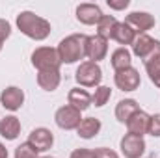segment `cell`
Wrapping results in <instances>:
<instances>
[{
  "instance_id": "cell-1",
  "label": "cell",
  "mask_w": 160,
  "mask_h": 158,
  "mask_svg": "<svg viewBox=\"0 0 160 158\" xmlns=\"http://www.w3.org/2000/svg\"><path fill=\"white\" fill-rule=\"evenodd\" d=\"M17 28L21 30V34H24L26 37L34 41L47 39L52 30L50 22L39 15H36L34 11H21L17 15Z\"/></svg>"
},
{
  "instance_id": "cell-2",
  "label": "cell",
  "mask_w": 160,
  "mask_h": 158,
  "mask_svg": "<svg viewBox=\"0 0 160 158\" xmlns=\"http://www.w3.org/2000/svg\"><path fill=\"white\" fill-rule=\"evenodd\" d=\"M86 39H88V36H84V34H71L65 39L60 41L56 50H58L62 63L71 65V63L84 60L86 58Z\"/></svg>"
},
{
  "instance_id": "cell-3",
  "label": "cell",
  "mask_w": 160,
  "mask_h": 158,
  "mask_svg": "<svg viewBox=\"0 0 160 158\" xmlns=\"http://www.w3.org/2000/svg\"><path fill=\"white\" fill-rule=\"evenodd\" d=\"M32 65L41 71H60L62 60L58 56V50L52 47H39L32 52Z\"/></svg>"
},
{
  "instance_id": "cell-4",
  "label": "cell",
  "mask_w": 160,
  "mask_h": 158,
  "mask_svg": "<svg viewBox=\"0 0 160 158\" xmlns=\"http://www.w3.org/2000/svg\"><path fill=\"white\" fill-rule=\"evenodd\" d=\"M75 80L80 87H99L102 80V69L95 62H82L75 73Z\"/></svg>"
},
{
  "instance_id": "cell-5",
  "label": "cell",
  "mask_w": 160,
  "mask_h": 158,
  "mask_svg": "<svg viewBox=\"0 0 160 158\" xmlns=\"http://www.w3.org/2000/svg\"><path fill=\"white\" fill-rule=\"evenodd\" d=\"M54 121L63 130H77L80 126V123H82V112H78L77 108H73L69 104H65V106L56 110Z\"/></svg>"
},
{
  "instance_id": "cell-6",
  "label": "cell",
  "mask_w": 160,
  "mask_h": 158,
  "mask_svg": "<svg viewBox=\"0 0 160 158\" xmlns=\"http://www.w3.org/2000/svg\"><path fill=\"white\" fill-rule=\"evenodd\" d=\"M121 153L125 158H140L145 153V140L142 136H134V134H125L119 141Z\"/></svg>"
},
{
  "instance_id": "cell-7",
  "label": "cell",
  "mask_w": 160,
  "mask_h": 158,
  "mask_svg": "<svg viewBox=\"0 0 160 158\" xmlns=\"http://www.w3.org/2000/svg\"><path fill=\"white\" fill-rule=\"evenodd\" d=\"M125 22L136 32V36L147 34L151 28H155V17L147 11H132V13L127 15Z\"/></svg>"
},
{
  "instance_id": "cell-8",
  "label": "cell",
  "mask_w": 160,
  "mask_h": 158,
  "mask_svg": "<svg viewBox=\"0 0 160 158\" xmlns=\"http://www.w3.org/2000/svg\"><path fill=\"white\" fill-rule=\"evenodd\" d=\"M108 54V41L102 39L101 36H88L86 39V58L89 62L99 63L101 60H104Z\"/></svg>"
},
{
  "instance_id": "cell-9",
  "label": "cell",
  "mask_w": 160,
  "mask_h": 158,
  "mask_svg": "<svg viewBox=\"0 0 160 158\" xmlns=\"http://www.w3.org/2000/svg\"><path fill=\"white\" fill-rule=\"evenodd\" d=\"M160 48V41L147 36V34H142V36H136V39L132 43V54L138 56L140 60H147L155 50Z\"/></svg>"
},
{
  "instance_id": "cell-10",
  "label": "cell",
  "mask_w": 160,
  "mask_h": 158,
  "mask_svg": "<svg viewBox=\"0 0 160 158\" xmlns=\"http://www.w3.org/2000/svg\"><path fill=\"white\" fill-rule=\"evenodd\" d=\"M114 82H116V86L119 87L121 91H136L140 87V84H142V78H140L138 69L128 67V69L118 71L114 75Z\"/></svg>"
},
{
  "instance_id": "cell-11",
  "label": "cell",
  "mask_w": 160,
  "mask_h": 158,
  "mask_svg": "<svg viewBox=\"0 0 160 158\" xmlns=\"http://www.w3.org/2000/svg\"><path fill=\"white\" fill-rule=\"evenodd\" d=\"M28 143H30L38 153H45V151H48V149L54 145V134H52L48 128H45V126H38V128H34V130L30 132Z\"/></svg>"
},
{
  "instance_id": "cell-12",
  "label": "cell",
  "mask_w": 160,
  "mask_h": 158,
  "mask_svg": "<svg viewBox=\"0 0 160 158\" xmlns=\"http://www.w3.org/2000/svg\"><path fill=\"white\" fill-rule=\"evenodd\" d=\"M0 104L9 110V112H17L21 110V106L24 104V91L17 86H9L0 93Z\"/></svg>"
},
{
  "instance_id": "cell-13",
  "label": "cell",
  "mask_w": 160,
  "mask_h": 158,
  "mask_svg": "<svg viewBox=\"0 0 160 158\" xmlns=\"http://www.w3.org/2000/svg\"><path fill=\"white\" fill-rule=\"evenodd\" d=\"M102 15L104 13H102V9L97 4L86 2V4H80L77 7V21L82 22V24H86V26H93V24L97 26V22L101 21Z\"/></svg>"
},
{
  "instance_id": "cell-14",
  "label": "cell",
  "mask_w": 160,
  "mask_h": 158,
  "mask_svg": "<svg viewBox=\"0 0 160 158\" xmlns=\"http://www.w3.org/2000/svg\"><path fill=\"white\" fill-rule=\"evenodd\" d=\"M149 121H151V116L147 112L138 110L125 125H127L128 134H134V136H142L143 138V134H147V130H149Z\"/></svg>"
},
{
  "instance_id": "cell-15",
  "label": "cell",
  "mask_w": 160,
  "mask_h": 158,
  "mask_svg": "<svg viewBox=\"0 0 160 158\" xmlns=\"http://www.w3.org/2000/svg\"><path fill=\"white\" fill-rule=\"evenodd\" d=\"M67 102H69V106L77 108L78 112H84L91 106V95L82 87H73L67 95Z\"/></svg>"
},
{
  "instance_id": "cell-16",
  "label": "cell",
  "mask_w": 160,
  "mask_h": 158,
  "mask_svg": "<svg viewBox=\"0 0 160 158\" xmlns=\"http://www.w3.org/2000/svg\"><path fill=\"white\" fill-rule=\"evenodd\" d=\"M19 134H21V121H19V117L6 116L4 119H0V136L2 138L13 141V140L19 138Z\"/></svg>"
},
{
  "instance_id": "cell-17",
  "label": "cell",
  "mask_w": 160,
  "mask_h": 158,
  "mask_svg": "<svg viewBox=\"0 0 160 158\" xmlns=\"http://www.w3.org/2000/svg\"><path fill=\"white\" fill-rule=\"evenodd\" d=\"M110 63H112V67H114V71H116V73H118V71H123V69L132 67V54H130V50H128V48H125V47L116 48V50L112 52Z\"/></svg>"
},
{
  "instance_id": "cell-18",
  "label": "cell",
  "mask_w": 160,
  "mask_h": 158,
  "mask_svg": "<svg viewBox=\"0 0 160 158\" xmlns=\"http://www.w3.org/2000/svg\"><path fill=\"white\" fill-rule=\"evenodd\" d=\"M138 110H140V106H138V102L134 99H123L116 106V119L119 123H127Z\"/></svg>"
},
{
  "instance_id": "cell-19",
  "label": "cell",
  "mask_w": 160,
  "mask_h": 158,
  "mask_svg": "<svg viewBox=\"0 0 160 158\" xmlns=\"http://www.w3.org/2000/svg\"><path fill=\"white\" fill-rule=\"evenodd\" d=\"M60 82H62L60 71H41V73H38V84L45 91H56Z\"/></svg>"
},
{
  "instance_id": "cell-20",
  "label": "cell",
  "mask_w": 160,
  "mask_h": 158,
  "mask_svg": "<svg viewBox=\"0 0 160 158\" xmlns=\"http://www.w3.org/2000/svg\"><path fill=\"white\" fill-rule=\"evenodd\" d=\"M101 121L97 117H86L82 119V123H80V126L77 128V132H78V136L82 140H91V138H95L99 132H101Z\"/></svg>"
},
{
  "instance_id": "cell-21",
  "label": "cell",
  "mask_w": 160,
  "mask_h": 158,
  "mask_svg": "<svg viewBox=\"0 0 160 158\" xmlns=\"http://www.w3.org/2000/svg\"><path fill=\"white\" fill-rule=\"evenodd\" d=\"M143 65H145V71H147V75H149V80L160 87V48L158 50H155L145 62H143Z\"/></svg>"
},
{
  "instance_id": "cell-22",
  "label": "cell",
  "mask_w": 160,
  "mask_h": 158,
  "mask_svg": "<svg viewBox=\"0 0 160 158\" xmlns=\"http://www.w3.org/2000/svg\"><path fill=\"white\" fill-rule=\"evenodd\" d=\"M112 39L118 41L119 45H123L125 48H127V45H132L134 39H136V32L123 21V22H118V26H116V30H114V36H112Z\"/></svg>"
},
{
  "instance_id": "cell-23",
  "label": "cell",
  "mask_w": 160,
  "mask_h": 158,
  "mask_svg": "<svg viewBox=\"0 0 160 158\" xmlns=\"http://www.w3.org/2000/svg\"><path fill=\"white\" fill-rule=\"evenodd\" d=\"M118 22H119V21H118L114 15H102L101 21L97 22V36H101L102 39H106V41L112 39Z\"/></svg>"
},
{
  "instance_id": "cell-24",
  "label": "cell",
  "mask_w": 160,
  "mask_h": 158,
  "mask_svg": "<svg viewBox=\"0 0 160 158\" xmlns=\"http://www.w3.org/2000/svg\"><path fill=\"white\" fill-rule=\"evenodd\" d=\"M110 97H112V89L108 86H99V87H95V93L91 95V104L101 108L110 101Z\"/></svg>"
},
{
  "instance_id": "cell-25",
  "label": "cell",
  "mask_w": 160,
  "mask_h": 158,
  "mask_svg": "<svg viewBox=\"0 0 160 158\" xmlns=\"http://www.w3.org/2000/svg\"><path fill=\"white\" fill-rule=\"evenodd\" d=\"M15 158H39V153L28 141H24L15 149Z\"/></svg>"
},
{
  "instance_id": "cell-26",
  "label": "cell",
  "mask_w": 160,
  "mask_h": 158,
  "mask_svg": "<svg viewBox=\"0 0 160 158\" xmlns=\"http://www.w3.org/2000/svg\"><path fill=\"white\" fill-rule=\"evenodd\" d=\"M147 134H151L153 138H160V114H155L151 116V121H149V130Z\"/></svg>"
},
{
  "instance_id": "cell-27",
  "label": "cell",
  "mask_w": 160,
  "mask_h": 158,
  "mask_svg": "<svg viewBox=\"0 0 160 158\" xmlns=\"http://www.w3.org/2000/svg\"><path fill=\"white\" fill-rule=\"evenodd\" d=\"M95 158H119V155L114 151V149H108V147H97L93 151Z\"/></svg>"
},
{
  "instance_id": "cell-28",
  "label": "cell",
  "mask_w": 160,
  "mask_h": 158,
  "mask_svg": "<svg viewBox=\"0 0 160 158\" xmlns=\"http://www.w3.org/2000/svg\"><path fill=\"white\" fill-rule=\"evenodd\" d=\"M9 36H11V24L6 19H0V43H4Z\"/></svg>"
},
{
  "instance_id": "cell-29",
  "label": "cell",
  "mask_w": 160,
  "mask_h": 158,
  "mask_svg": "<svg viewBox=\"0 0 160 158\" xmlns=\"http://www.w3.org/2000/svg\"><path fill=\"white\" fill-rule=\"evenodd\" d=\"M69 158H95V155H93V151H91V149L80 147V149H75V151L71 153V156H69Z\"/></svg>"
},
{
  "instance_id": "cell-30",
  "label": "cell",
  "mask_w": 160,
  "mask_h": 158,
  "mask_svg": "<svg viewBox=\"0 0 160 158\" xmlns=\"http://www.w3.org/2000/svg\"><path fill=\"white\" fill-rule=\"evenodd\" d=\"M106 4H108V7L110 9H125V7H128V0H106Z\"/></svg>"
},
{
  "instance_id": "cell-31",
  "label": "cell",
  "mask_w": 160,
  "mask_h": 158,
  "mask_svg": "<svg viewBox=\"0 0 160 158\" xmlns=\"http://www.w3.org/2000/svg\"><path fill=\"white\" fill-rule=\"evenodd\" d=\"M0 158H8V149L4 143H0Z\"/></svg>"
},
{
  "instance_id": "cell-32",
  "label": "cell",
  "mask_w": 160,
  "mask_h": 158,
  "mask_svg": "<svg viewBox=\"0 0 160 158\" xmlns=\"http://www.w3.org/2000/svg\"><path fill=\"white\" fill-rule=\"evenodd\" d=\"M2 47H4V43H0V50H2Z\"/></svg>"
},
{
  "instance_id": "cell-33",
  "label": "cell",
  "mask_w": 160,
  "mask_h": 158,
  "mask_svg": "<svg viewBox=\"0 0 160 158\" xmlns=\"http://www.w3.org/2000/svg\"><path fill=\"white\" fill-rule=\"evenodd\" d=\"M41 158H54V156H41Z\"/></svg>"
},
{
  "instance_id": "cell-34",
  "label": "cell",
  "mask_w": 160,
  "mask_h": 158,
  "mask_svg": "<svg viewBox=\"0 0 160 158\" xmlns=\"http://www.w3.org/2000/svg\"><path fill=\"white\" fill-rule=\"evenodd\" d=\"M149 158H155V156H149Z\"/></svg>"
}]
</instances>
